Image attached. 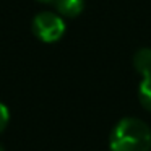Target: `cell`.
Wrapping results in <instances>:
<instances>
[{"mask_svg": "<svg viewBox=\"0 0 151 151\" xmlns=\"http://www.w3.org/2000/svg\"><path fill=\"white\" fill-rule=\"evenodd\" d=\"M111 151H151V128L137 117H124L109 138Z\"/></svg>", "mask_w": 151, "mask_h": 151, "instance_id": "obj_1", "label": "cell"}, {"mask_svg": "<svg viewBox=\"0 0 151 151\" xmlns=\"http://www.w3.org/2000/svg\"><path fill=\"white\" fill-rule=\"evenodd\" d=\"M33 33L42 42H57L65 34V21L52 12H42L33 20Z\"/></svg>", "mask_w": 151, "mask_h": 151, "instance_id": "obj_2", "label": "cell"}, {"mask_svg": "<svg viewBox=\"0 0 151 151\" xmlns=\"http://www.w3.org/2000/svg\"><path fill=\"white\" fill-rule=\"evenodd\" d=\"M55 8L62 17L75 18L85 8V0H55Z\"/></svg>", "mask_w": 151, "mask_h": 151, "instance_id": "obj_3", "label": "cell"}, {"mask_svg": "<svg viewBox=\"0 0 151 151\" xmlns=\"http://www.w3.org/2000/svg\"><path fill=\"white\" fill-rule=\"evenodd\" d=\"M133 67L141 76L151 75V49L143 47L133 55Z\"/></svg>", "mask_w": 151, "mask_h": 151, "instance_id": "obj_4", "label": "cell"}, {"mask_svg": "<svg viewBox=\"0 0 151 151\" xmlns=\"http://www.w3.org/2000/svg\"><path fill=\"white\" fill-rule=\"evenodd\" d=\"M138 99H140L141 106L148 112H151V75L143 76V80L140 81V86H138Z\"/></svg>", "mask_w": 151, "mask_h": 151, "instance_id": "obj_5", "label": "cell"}, {"mask_svg": "<svg viewBox=\"0 0 151 151\" xmlns=\"http://www.w3.org/2000/svg\"><path fill=\"white\" fill-rule=\"evenodd\" d=\"M8 120H10V112H8L7 106L0 102V133L7 128Z\"/></svg>", "mask_w": 151, "mask_h": 151, "instance_id": "obj_6", "label": "cell"}, {"mask_svg": "<svg viewBox=\"0 0 151 151\" xmlns=\"http://www.w3.org/2000/svg\"><path fill=\"white\" fill-rule=\"evenodd\" d=\"M39 2H42V4H50V2H55V0H39Z\"/></svg>", "mask_w": 151, "mask_h": 151, "instance_id": "obj_7", "label": "cell"}, {"mask_svg": "<svg viewBox=\"0 0 151 151\" xmlns=\"http://www.w3.org/2000/svg\"><path fill=\"white\" fill-rule=\"evenodd\" d=\"M0 151H5V150H4V146H2V145H0Z\"/></svg>", "mask_w": 151, "mask_h": 151, "instance_id": "obj_8", "label": "cell"}]
</instances>
